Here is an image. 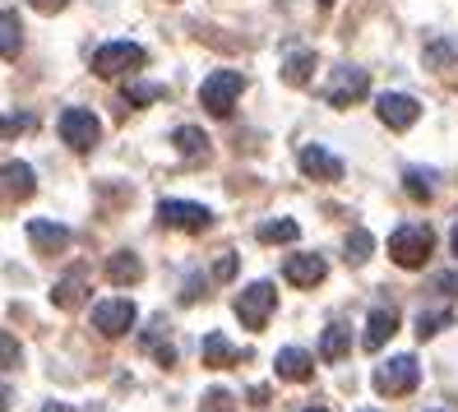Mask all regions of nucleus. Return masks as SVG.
<instances>
[{"label": "nucleus", "mask_w": 458, "mask_h": 412, "mask_svg": "<svg viewBox=\"0 0 458 412\" xmlns=\"http://www.w3.org/2000/svg\"><path fill=\"white\" fill-rule=\"evenodd\" d=\"M366 93H370V74L357 70V65H343V70H334V79H329L325 102H329V107H352V102H361Z\"/></svg>", "instance_id": "obj_9"}, {"label": "nucleus", "mask_w": 458, "mask_h": 412, "mask_svg": "<svg viewBox=\"0 0 458 412\" xmlns=\"http://www.w3.org/2000/svg\"><path fill=\"white\" fill-rule=\"evenodd\" d=\"M134 301H125V296H112V301H98L93 306V329L102 339H121V334H130L134 329Z\"/></svg>", "instance_id": "obj_8"}, {"label": "nucleus", "mask_w": 458, "mask_h": 412, "mask_svg": "<svg viewBox=\"0 0 458 412\" xmlns=\"http://www.w3.org/2000/svg\"><path fill=\"white\" fill-rule=\"evenodd\" d=\"M449 245H454V255H458V223H454V232H449Z\"/></svg>", "instance_id": "obj_37"}, {"label": "nucleus", "mask_w": 458, "mask_h": 412, "mask_svg": "<svg viewBox=\"0 0 458 412\" xmlns=\"http://www.w3.org/2000/svg\"><path fill=\"white\" fill-rule=\"evenodd\" d=\"M301 227H296V218H274V223H259V241L264 245H283V241H296Z\"/></svg>", "instance_id": "obj_24"}, {"label": "nucleus", "mask_w": 458, "mask_h": 412, "mask_svg": "<svg viewBox=\"0 0 458 412\" xmlns=\"http://www.w3.org/2000/svg\"><path fill=\"white\" fill-rule=\"evenodd\" d=\"M84 296H89L84 279H61V283H56V292H51V301H56L61 311H74V306H84Z\"/></svg>", "instance_id": "obj_25"}, {"label": "nucleus", "mask_w": 458, "mask_h": 412, "mask_svg": "<svg viewBox=\"0 0 458 412\" xmlns=\"http://www.w3.org/2000/svg\"><path fill=\"white\" fill-rule=\"evenodd\" d=\"M319 5H334V0H319Z\"/></svg>", "instance_id": "obj_40"}, {"label": "nucleus", "mask_w": 458, "mask_h": 412, "mask_svg": "<svg viewBox=\"0 0 458 412\" xmlns=\"http://www.w3.org/2000/svg\"><path fill=\"white\" fill-rule=\"evenodd\" d=\"M5 403H10V394H5V390H0V412H5Z\"/></svg>", "instance_id": "obj_38"}, {"label": "nucleus", "mask_w": 458, "mask_h": 412, "mask_svg": "<svg viewBox=\"0 0 458 412\" xmlns=\"http://www.w3.org/2000/svg\"><path fill=\"white\" fill-rule=\"evenodd\" d=\"M157 98H167L163 84H130L121 102H125V107H148V102H157Z\"/></svg>", "instance_id": "obj_29"}, {"label": "nucleus", "mask_w": 458, "mask_h": 412, "mask_svg": "<svg viewBox=\"0 0 458 412\" xmlns=\"http://www.w3.org/2000/svg\"><path fill=\"white\" fill-rule=\"evenodd\" d=\"M157 223L172 227V232H208V227H213V213H208L204 204L163 200V204H157Z\"/></svg>", "instance_id": "obj_7"}, {"label": "nucleus", "mask_w": 458, "mask_h": 412, "mask_svg": "<svg viewBox=\"0 0 458 412\" xmlns=\"http://www.w3.org/2000/svg\"><path fill=\"white\" fill-rule=\"evenodd\" d=\"M370 251H375V236H370L366 227H357L352 236H347V264H366Z\"/></svg>", "instance_id": "obj_28"}, {"label": "nucleus", "mask_w": 458, "mask_h": 412, "mask_svg": "<svg viewBox=\"0 0 458 412\" xmlns=\"http://www.w3.org/2000/svg\"><path fill=\"white\" fill-rule=\"evenodd\" d=\"M241 93H246V79H241L236 70H213L199 84V102H204V112H213V116H232V107H236Z\"/></svg>", "instance_id": "obj_3"}, {"label": "nucleus", "mask_w": 458, "mask_h": 412, "mask_svg": "<svg viewBox=\"0 0 458 412\" xmlns=\"http://www.w3.org/2000/svg\"><path fill=\"white\" fill-rule=\"evenodd\" d=\"M310 74H315V51H292V56L283 61V79L292 89H306Z\"/></svg>", "instance_id": "obj_20"}, {"label": "nucleus", "mask_w": 458, "mask_h": 412, "mask_svg": "<svg viewBox=\"0 0 458 412\" xmlns=\"http://www.w3.org/2000/svg\"><path fill=\"white\" fill-rule=\"evenodd\" d=\"M440 329H454V311H421L417 315V339H436Z\"/></svg>", "instance_id": "obj_26"}, {"label": "nucleus", "mask_w": 458, "mask_h": 412, "mask_svg": "<svg viewBox=\"0 0 458 412\" xmlns=\"http://www.w3.org/2000/svg\"><path fill=\"white\" fill-rule=\"evenodd\" d=\"M140 279H144V260L134 255V251H116L112 260H106V283L130 288V283H140Z\"/></svg>", "instance_id": "obj_17"}, {"label": "nucleus", "mask_w": 458, "mask_h": 412, "mask_svg": "<svg viewBox=\"0 0 458 412\" xmlns=\"http://www.w3.org/2000/svg\"><path fill=\"white\" fill-rule=\"evenodd\" d=\"M38 130V112H10L0 116V140H14V134H29Z\"/></svg>", "instance_id": "obj_27"}, {"label": "nucleus", "mask_w": 458, "mask_h": 412, "mask_svg": "<svg viewBox=\"0 0 458 412\" xmlns=\"http://www.w3.org/2000/svg\"><path fill=\"white\" fill-rule=\"evenodd\" d=\"M19 339H10V334H0V371H14L19 366Z\"/></svg>", "instance_id": "obj_32"}, {"label": "nucleus", "mask_w": 458, "mask_h": 412, "mask_svg": "<svg viewBox=\"0 0 458 412\" xmlns=\"http://www.w3.org/2000/svg\"><path fill=\"white\" fill-rule=\"evenodd\" d=\"M213 279H218V283H227V279H236V255L227 251L218 264H213Z\"/></svg>", "instance_id": "obj_33"}, {"label": "nucleus", "mask_w": 458, "mask_h": 412, "mask_svg": "<svg viewBox=\"0 0 458 412\" xmlns=\"http://www.w3.org/2000/svg\"><path fill=\"white\" fill-rule=\"evenodd\" d=\"M347 352H352V334H347V324H329L325 339H319V356H325V362H343Z\"/></svg>", "instance_id": "obj_21"}, {"label": "nucleus", "mask_w": 458, "mask_h": 412, "mask_svg": "<svg viewBox=\"0 0 458 412\" xmlns=\"http://www.w3.org/2000/svg\"><path fill=\"white\" fill-rule=\"evenodd\" d=\"M430 288L445 292V296H458V273H436V279H430Z\"/></svg>", "instance_id": "obj_34"}, {"label": "nucleus", "mask_w": 458, "mask_h": 412, "mask_svg": "<svg viewBox=\"0 0 458 412\" xmlns=\"http://www.w3.org/2000/svg\"><path fill=\"white\" fill-rule=\"evenodd\" d=\"M199 412H236V399L227 390H208L204 403H199Z\"/></svg>", "instance_id": "obj_31"}, {"label": "nucleus", "mask_w": 458, "mask_h": 412, "mask_svg": "<svg viewBox=\"0 0 458 412\" xmlns=\"http://www.w3.org/2000/svg\"><path fill=\"white\" fill-rule=\"evenodd\" d=\"M42 412H74V408H70V403H47Z\"/></svg>", "instance_id": "obj_36"}, {"label": "nucleus", "mask_w": 458, "mask_h": 412, "mask_svg": "<svg viewBox=\"0 0 458 412\" xmlns=\"http://www.w3.org/2000/svg\"><path fill=\"white\" fill-rule=\"evenodd\" d=\"M61 140L74 153H93L102 144V121L89 112V107H70V112L61 116Z\"/></svg>", "instance_id": "obj_5"}, {"label": "nucleus", "mask_w": 458, "mask_h": 412, "mask_svg": "<svg viewBox=\"0 0 458 412\" xmlns=\"http://www.w3.org/2000/svg\"><path fill=\"white\" fill-rule=\"evenodd\" d=\"M38 190V172L29 162H5L0 167V200H29Z\"/></svg>", "instance_id": "obj_13"}, {"label": "nucleus", "mask_w": 458, "mask_h": 412, "mask_svg": "<svg viewBox=\"0 0 458 412\" xmlns=\"http://www.w3.org/2000/svg\"><path fill=\"white\" fill-rule=\"evenodd\" d=\"M306 412H329V408H306Z\"/></svg>", "instance_id": "obj_39"}, {"label": "nucleus", "mask_w": 458, "mask_h": 412, "mask_svg": "<svg viewBox=\"0 0 458 412\" xmlns=\"http://www.w3.org/2000/svg\"><path fill=\"white\" fill-rule=\"evenodd\" d=\"M274 306H278L274 283H250L246 292L236 296V320L246 324V329H264L268 315H274Z\"/></svg>", "instance_id": "obj_6"}, {"label": "nucleus", "mask_w": 458, "mask_h": 412, "mask_svg": "<svg viewBox=\"0 0 458 412\" xmlns=\"http://www.w3.org/2000/svg\"><path fill=\"white\" fill-rule=\"evenodd\" d=\"M430 251H436V232L426 223H408L389 236V255H394L398 269H421L430 260Z\"/></svg>", "instance_id": "obj_1"}, {"label": "nucleus", "mask_w": 458, "mask_h": 412, "mask_svg": "<svg viewBox=\"0 0 458 412\" xmlns=\"http://www.w3.org/2000/svg\"><path fill=\"white\" fill-rule=\"evenodd\" d=\"M394 334H398V311H394V306H380V311H370L361 343H366V352H380Z\"/></svg>", "instance_id": "obj_16"}, {"label": "nucleus", "mask_w": 458, "mask_h": 412, "mask_svg": "<svg viewBox=\"0 0 458 412\" xmlns=\"http://www.w3.org/2000/svg\"><path fill=\"white\" fill-rule=\"evenodd\" d=\"M421 384V366H417V356H389L385 366H375V390L398 399V394H412Z\"/></svg>", "instance_id": "obj_4"}, {"label": "nucleus", "mask_w": 458, "mask_h": 412, "mask_svg": "<svg viewBox=\"0 0 458 412\" xmlns=\"http://www.w3.org/2000/svg\"><path fill=\"white\" fill-rule=\"evenodd\" d=\"M274 371H278V380H287V384H306V380L315 375V356H310L306 348H283L278 362H274Z\"/></svg>", "instance_id": "obj_15"}, {"label": "nucleus", "mask_w": 458, "mask_h": 412, "mask_svg": "<svg viewBox=\"0 0 458 412\" xmlns=\"http://www.w3.org/2000/svg\"><path fill=\"white\" fill-rule=\"evenodd\" d=\"M296 162H301V172L310 181H343V158H334L329 149H319V144H301Z\"/></svg>", "instance_id": "obj_12"}, {"label": "nucleus", "mask_w": 458, "mask_h": 412, "mask_svg": "<svg viewBox=\"0 0 458 412\" xmlns=\"http://www.w3.org/2000/svg\"><path fill=\"white\" fill-rule=\"evenodd\" d=\"M325 273H329L325 255H292V260L283 264V279H287V283H296V288H315V283H325Z\"/></svg>", "instance_id": "obj_14"}, {"label": "nucleus", "mask_w": 458, "mask_h": 412, "mask_svg": "<svg viewBox=\"0 0 458 412\" xmlns=\"http://www.w3.org/2000/svg\"><path fill=\"white\" fill-rule=\"evenodd\" d=\"M172 144H176V153H181L185 162H204V158H208V134H204L199 125H181V130L172 134Z\"/></svg>", "instance_id": "obj_18"}, {"label": "nucleus", "mask_w": 458, "mask_h": 412, "mask_svg": "<svg viewBox=\"0 0 458 412\" xmlns=\"http://www.w3.org/2000/svg\"><path fill=\"white\" fill-rule=\"evenodd\" d=\"M23 51V23L14 10H0V61H19Z\"/></svg>", "instance_id": "obj_19"}, {"label": "nucleus", "mask_w": 458, "mask_h": 412, "mask_svg": "<svg viewBox=\"0 0 458 412\" xmlns=\"http://www.w3.org/2000/svg\"><path fill=\"white\" fill-rule=\"evenodd\" d=\"M29 5H33L38 14H61V10L70 5V0H29Z\"/></svg>", "instance_id": "obj_35"}, {"label": "nucleus", "mask_w": 458, "mask_h": 412, "mask_svg": "<svg viewBox=\"0 0 458 412\" xmlns=\"http://www.w3.org/2000/svg\"><path fill=\"white\" fill-rule=\"evenodd\" d=\"M29 241L38 245V255H65L74 232L65 223H51V218H33V223H29Z\"/></svg>", "instance_id": "obj_11"}, {"label": "nucleus", "mask_w": 458, "mask_h": 412, "mask_svg": "<svg viewBox=\"0 0 458 412\" xmlns=\"http://www.w3.org/2000/svg\"><path fill=\"white\" fill-rule=\"evenodd\" d=\"M199 352H204V366H232V362H241V356H246V352H236L223 334H208Z\"/></svg>", "instance_id": "obj_22"}, {"label": "nucleus", "mask_w": 458, "mask_h": 412, "mask_svg": "<svg viewBox=\"0 0 458 412\" xmlns=\"http://www.w3.org/2000/svg\"><path fill=\"white\" fill-rule=\"evenodd\" d=\"M144 65H148V51L140 42H106L93 56V74H102V79H121V74H134Z\"/></svg>", "instance_id": "obj_2"}, {"label": "nucleus", "mask_w": 458, "mask_h": 412, "mask_svg": "<svg viewBox=\"0 0 458 412\" xmlns=\"http://www.w3.org/2000/svg\"><path fill=\"white\" fill-rule=\"evenodd\" d=\"M454 56H458V51H454L449 42H430V47H426V65H436V70H449Z\"/></svg>", "instance_id": "obj_30"}, {"label": "nucleus", "mask_w": 458, "mask_h": 412, "mask_svg": "<svg viewBox=\"0 0 458 412\" xmlns=\"http://www.w3.org/2000/svg\"><path fill=\"white\" fill-rule=\"evenodd\" d=\"M375 116H380L389 130H412L421 121V102L408 98V93H380V102H375Z\"/></svg>", "instance_id": "obj_10"}, {"label": "nucleus", "mask_w": 458, "mask_h": 412, "mask_svg": "<svg viewBox=\"0 0 458 412\" xmlns=\"http://www.w3.org/2000/svg\"><path fill=\"white\" fill-rule=\"evenodd\" d=\"M403 190H408L417 204H426L430 195H436V172H430V167H408V172H403Z\"/></svg>", "instance_id": "obj_23"}]
</instances>
